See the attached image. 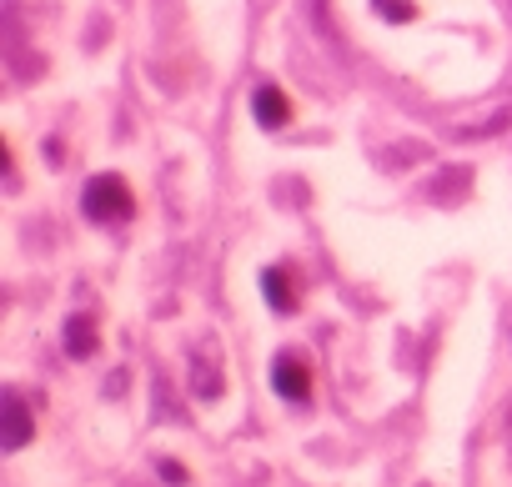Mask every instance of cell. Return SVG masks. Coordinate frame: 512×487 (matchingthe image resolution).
I'll return each instance as SVG.
<instances>
[{
  "instance_id": "cell-5",
  "label": "cell",
  "mask_w": 512,
  "mask_h": 487,
  "mask_svg": "<svg viewBox=\"0 0 512 487\" xmlns=\"http://www.w3.org/2000/svg\"><path fill=\"white\" fill-rule=\"evenodd\" d=\"M26 442H31V412H26V397L11 387V392H6V447L21 452Z\"/></svg>"
},
{
  "instance_id": "cell-7",
  "label": "cell",
  "mask_w": 512,
  "mask_h": 487,
  "mask_svg": "<svg viewBox=\"0 0 512 487\" xmlns=\"http://www.w3.org/2000/svg\"><path fill=\"white\" fill-rule=\"evenodd\" d=\"M156 472H161L171 487H186V482H191V477H186V467H181V462H171V457H161V462H156Z\"/></svg>"
},
{
  "instance_id": "cell-8",
  "label": "cell",
  "mask_w": 512,
  "mask_h": 487,
  "mask_svg": "<svg viewBox=\"0 0 512 487\" xmlns=\"http://www.w3.org/2000/svg\"><path fill=\"white\" fill-rule=\"evenodd\" d=\"M377 6H387V21H412V6L402 0V6H392V0H377Z\"/></svg>"
},
{
  "instance_id": "cell-4",
  "label": "cell",
  "mask_w": 512,
  "mask_h": 487,
  "mask_svg": "<svg viewBox=\"0 0 512 487\" xmlns=\"http://www.w3.org/2000/svg\"><path fill=\"white\" fill-rule=\"evenodd\" d=\"M262 292H267V307L272 312H297V287H292V272L287 267H267L262 272Z\"/></svg>"
},
{
  "instance_id": "cell-6",
  "label": "cell",
  "mask_w": 512,
  "mask_h": 487,
  "mask_svg": "<svg viewBox=\"0 0 512 487\" xmlns=\"http://www.w3.org/2000/svg\"><path fill=\"white\" fill-rule=\"evenodd\" d=\"M66 357H76V362L96 357V327H91V317H71L66 322Z\"/></svg>"
},
{
  "instance_id": "cell-2",
  "label": "cell",
  "mask_w": 512,
  "mask_h": 487,
  "mask_svg": "<svg viewBox=\"0 0 512 487\" xmlns=\"http://www.w3.org/2000/svg\"><path fill=\"white\" fill-rule=\"evenodd\" d=\"M272 392L282 397V402H307L312 397V372H307V362L302 357H292V352H282L277 362H272Z\"/></svg>"
},
{
  "instance_id": "cell-1",
  "label": "cell",
  "mask_w": 512,
  "mask_h": 487,
  "mask_svg": "<svg viewBox=\"0 0 512 487\" xmlns=\"http://www.w3.org/2000/svg\"><path fill=\"white\" fill-rule=\"evenodd\" d=\"M81 211L91 221H101V226L106 221H126L136 211V196H131V186L121 176H91L86 191H81Z\"/></svg>"
},
{
  "instance_id": "cell-3",
  "label": "cell",
  "mask_w": 512,
  "mask_h": 487,
  "mask_svg": "<svg viewBox=\"0 0 512 487\" xmlns=\"http://www.w3.org/2000/svg\"><path fill=\"white\" fill-rule=\"evenodd\" d=\"M251 116L262 121L267 131H277L282 121H292V101H287V96H282L277 86H262V91L251 96Z\"/></svg>"
}]
</instances>
